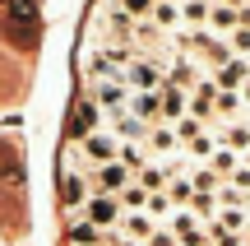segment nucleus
I'll return each instance as SVG.
<instances>
[{"mask_svg": "<svg viewBox=\"0 0 250 246\" xmlns=\"http://www.w3.org/2000/svg\"><path fill=\"white\" fill-rule=\"evenodd\" d=\"M162 84H167V74H162L158 61H144V56H134V61L125 65V89H130V93H158Z\"/></svg>", "mask_w": 250, "mask_h": 246, "instance_id": "1", "label": "nucleus"}, {"mask_svg": "<svg viewBox=\"0 0 250 246\" xmlns=\"http://www.w3.org/2000/svg\"><path fill=\"white\" fill-rule=\"evenodd\" d=\"M93 102H98L107 116L130 112V89H125V79H98V84H93Z\"/></svg>", "mask_w": 250, "mask_h": 246, "instance_id": "2", "label": "nucleus"}, {"mask_svg": "<svg viewBox=\"0 0 250 246\" xmlns=\"http://www.w3.org/2000/svg\"><path fill=\"white\" fill-rule=\"evenodd\" d=\"M116 135H107V130H93L88 139H79V154L88 158L93 167H107V163H116Z\"/></svg>", "mask_w": 250, "mask_h": 246, "instance_id": "3", "label": "nucleus"}, {"mask_svg": "<svg viewBox=\"0 0 250 246\" xmlns=\"http://www.w3.org/2000/svg\"><path fill=\"white\" fill-rule=\"evenodd\" d=\"M14 33H19L23 46L37 42V9L28 5V0H14V5H9V37H14Z\"/></svg>", "mask_w": 250, "mask_h": 246, "instance_id": "4", "label": "nucleus"}, {"mask_svg": "<svg viewBox=\"0 0 250 246\" xmlns=\"http://www.w3.org/2000/svg\"><path fill=\"white\" fill-rule=\"evenodd\" d=\"M102 126V107L93 98H83V102H74V116H70V135L74 139H88L93 130Z\"/></svg>", "mask_w": 250, "mask_h": 246, "instance_id": "5", "label": "nucleus"}, {"mask_svg": "<svg viewBox=\"0 0 250 246\" xmlns=\"http://www.w3.org/2000/svg\"><path fill=\"white\" fill-rule=\"evenodd\" d=\"M158 102H162V121H171V126H176L181 116H190V93L186 89H176V84H162L158 89Z\"/></svg>", "mask_w": 250, "mask_h": 246, "instance_id": "6", "label": "nucleus"}, {"mask_svg": "<svg viewBox=\"0 0 250 246\" xmlns=\"http://www.w3.org/2000/svg\"><path fill=\"white\" fill-rule=\"evenodd\" d=\"M213 84H218V89H223V93H241L246 84H250V65L241 61V56H232V61H227L223 70L213 74Z\"/></svg>", "mask_w": 250, "mask_h": 246, "instance_id": "7", "label": "nucleus"}, {"mask_svg": "<svg viewBox=\"0 0 250 246\" xmlns=\"http://www.w3.org/2000/svg\"><path fill=\"white\" fill-rule=\"evenodd\" d=\"M83 214H88L93 228H111V223H121V209H116L111 195H93V200L83 204Z\"/></svg>", "mask_w": 250, "mask_h": 246, "instance_id": "8", "label": "nucleus"}, {"mask_svg": "<svg viewBox=\"0 0 250 246\" xmlns=\"http://www.w3.org/2000/svg\"><path fill=\"white\" fill-rule=\"evenodd\" d=\"M130 181H134V172H130V167H121V163L98 167V191H102V195H121Z\"/></svg>", "mask_w": 250, "mask_h": 246, "instance_id": "9", "label": "nucleus"}, {"mask_svg": "<svg viewBox=\"0 0 250 246\" xmlns=\"http://www.w3.org/2000/svg\"><path fill=\"white\" fill-rule=\"evenodd\" d=\"M121 232H125V242L148 246V237H153L158 228H153V219H148V214H121Z\"/></svg>", "mask_w": 250, "mask_h": 246, "instance_id": "10", "label": "nucleus"}, {"mask_svg": "<svg viewBox=\"0 0 250 246\" xmlns=\"http://www.w3.org/2000/svg\"><path fill=\"white\" fill-rule=\"evenodd\" d=\"M111 135L130 144V139H144V135H148V126H144L139 116H130V112H116V116H111Z\"/></svg>", "mask_w": 250, "mask_h": 246, "instance_id": "11", "label": "nucleus"}, {"mask_svg": "<svg viewBox=\"0 0 250 246\" xmlns=\"http://www.w3.org/2000/svg\"><path fill=\"white\" fill-rule=\"evenodd\" d=\"M130 116H139V121H153V116H162V102H158V93H130Z\"/></svg>", "mask_w": 250, "mask_h": 246, "instance_id": "12", "label": "nucleus"}, {"mask_svg": "<svg viewBox=\"0 0 250 246\" xmlns=\"http://www.w3.org/2000/svg\"><path fill=\"white\" fill-rule=\"evenodd\" d=\"M167 84H176V89H195V84H199V74H195V65H190L186 61V56H176V61H171V70H167Z\"/></svg>", "mask_w": 250, "mask_h": 246, "instance_id": "13", "label": "nucleus"}, {"mask_svg": "<svg viewBox=\"0 0 250 246\" xmlns=\"http://www.w3.org/2000/svg\"><path fill=\"white\" fill-rule=\"evenodd\" d=\"M176 144H181V139H176V130H171V126H153L148 130V149H153V154H171Z\"/></svg>", "mask_w": 250, "mask_h": 246, "instance_id": "14", "label": "nucleus"}, {"mask_svg": "<svg viewBox=\"0 0 250 246\" xmlns=\"http://www.w3.org/2000/svg\"><path fill=\"white\" fill-rule=\"evenodd\" d=\"M208 23H213L218 33L232 37V33H236V9H232V5H213V9H208Z\"/></svg>", "mask_w": 250, "mask_h": 246, "instance_id": "15", "label": "nucleus"}, {"mask_svg": "<svg viewBox=\"0 0 250 246\" xmlns=\"http://www.w3.org/2000/svg\"><path fill=\"white\" fill-rule=\"evenodd\" d=\"M121 204H125L130 214H144V209H148V191H144L139 181H130V186L121 191Z\"/></svg>", "mask_w": 250, "mask_h": 246, "instance_id": "16", "label": "nucleus"}, {"mask_svg": "<svg viewBox=\"0 0 250 246\" xmlns=\"http://www.w3.org/2000/svg\"><path fill=\"white\" fill-rule=\"evenodd\" d=\"M167 200H171V204H195V181H190V177L167 181Z\"/></svg>", "mask_w": 250, "mask_h": 246, "instance_id": "17", "label": "nucleus"}, {"mask_svg": "<svg viewBox=\"0 0 250 246\" xmlns=\"http://www.w3.org/2000/svg\"><path fill=\"white\" fill-rule=\"evenodd\" d=\"M134 177H139V186H144L148 195H158L162 186H167V167H139Z\"/></svg>", "mask_w": 250, "mask_h": 246, "instance_id": "18", "label": "nucleus"}, {"mask_svg": "<svg viewBox=\"0 0 250 246\" xmlns=\"http://www.w3.org/2000/svg\"><path fill=\"white\" fill-rule=\"evenodd\" d=\"M70 242H74V246H98V242H102V232L93 228L88 219H79V223L70 228Z\"/></svg>", "mask_w": 250, "mask_h": 246, "instance_id": "19", "label": "nucleus"}, {"mask_svg": "<svg viewBox=\"0 0 250 246\" xmlns=\"http://www.w3.org/2000/svg\"><path fill=\"white\" fill-rule=\"evenodd\" d=\"M153 23H158V28H176L181 23V9L171 5V0H158V5H153Z\"/></svg>", "mask_w": 250, "mask_h": 246, "instance_id": "20", "label": "nucleus"}, {"mask_svg": "<svg viewBox=\"0 0 250 246\" xmlns=\"http://www.w3.org/2000/svg\"><path fill=\"white\" fill-rule=\"evenodd\" d=\"M181 23H204V19H208V5H204V0H181Z\"/></svg>", "mask_w": 250, "mask_h": 246, "instance_id": "21", "label": "nucleus"}, {"mask_svg": "<svg viewBox=\"0 0 250 246\" xmlns=\"http://www.w3.org/2000/svg\"><path fill=\"white\" fill-rule=\"evenodd\" d=\"M208 163H213V172H218V177H232L236 167H241V163H236V154H232V149H218V154L208 158Z\"/></svg>", "mask_w": 250, "mask_h": 246, "instance_id": "22", "label": "nucleus"}, {"mask_svg": "<svg viewBox=\"0 0 250 246\" xmlns=\"http://www.w3.org/2000/svg\"><path fill=\"white\" fill-rule=\"evenodd\" d=\"M65 204H83V177L79 172H65Z\"/></svg>", "mask_w": 250, "mask_h": 246, "instance_id": "23", "label": "nucleus"}, {"mask_svg": "<svg viewBox=\"0 0 250 246\" xmlns=\"http://www.w3.org/2000/svg\"><path fill=\"white\" fill-rule=\"evenodd\" d=\"M116 163L130 167V172H139V167H144V154H139L134 144H121V149H116Z\"/></svg>", "mask_w": 250, "mask_h": 246, "instance_id": "24", "label": "nucleus"}, {"mask_svg": "<svg viewBox=\"0 0 250 246\" xmlns=\"http://www.w3.org/2000/svg\"><path fill=\"white\" fill-rule=\"evenodd\" d=\"M223 144L232 149V154H236V149H250V130H246V126H232V130L223 135Z\"/></svg>", "mask_w": 250, "mask_h": 246, "instance_id": "25", "label": "nucleus"}, {"mask_svg": "<svg viewBox=\"0 0 250 246\" xmlns=\"http://www.w3.org/2000/svg\"><path fill=\"white\" fill-rule=\"evenodd\" d=\"M227 46H232V56H241V61H246V56H250V28H236V33L227 37Z\"/></svg>", "mask_w": 250, "mask_h": 246, "instance_id": "26", "label": "nucleus"}, {"mask_svg": "<svg viewBox=\"0 0 250 246\" xmlns=\"http://www.w3.org/2000/svg\"><path fill=\"white\" fill-rule=\"evenodd\" d=\"M236 107H241V93H223V89H218V102H213V112H223V116H232Z\"/></svg>", "mask_w": 250, "mask_h": 246, "instance_id": "27", "label": "nucleus"}, {"mask_svg": "<svg viewBox=\"0 0 250 246\" xmlns=\"http://www.w3.org/2000/svg\"><path fill=\"white\" fill-rule=\"evenodd\" d=\"M153 5H158V0H121V14L139 19V14H153Z\"/></svg>", "mask_w": 250, "mask_h": 246, "instance_id": "28", "label": "nucleus"}, {"mask_svg": "<svg viewBox=\"0 0 250 246\" xmlns=\"http://www.w3.org/2000/svg\"><path fill=\"white\" fill-rule=\"evenodd\" d=\"M213 242L218 246H250L246 237H232V232H223V228H213Z\"/></svg>", "mask_w": 250, "mask_h": 246, "instance_id": "29", "label": "nucleus"}, {"mask_svg": "<svg viewBox=\"0 0 250 246\" xmlns=\"http://www.w3.org/2000/svg\"><path fill=\"white\" fill-rule=\"evenodd\" d=\"M14 144H0V172H14Z\"/></svg>", "mask_w": 250, "mask_h": 246, "instance_id": "30", "label": "nucleus"}, {"mask_svg": "<svg viewBox=\"0 0 250 246\" xmlns=\"http://www.w3.org/2000/svg\"><path fill=\"white\" fill-rule=\"evenodd\" d=\"M148 246H181V242L171 237V232H162V228H158V232H153V237H148Z\"/></svg>", "mask_w": 250, "mask_h": 246, "instance_id": "31", "label": "nucleus"}, {"mask_svg": "<svg viewBox=\"0 0 250 246\" xmlns=\"http://www.w3.org/2000/svg\"><path fill=\"white\" fill-rule=\"evenodd\" d=\"M241 102H250V84H246V89H241Z\"/></svg>", "mask_w": 250, "mask_h": 246, "instance_id": "32", "label": "nucleus"}, {"mask_svg": "<svg viewBox=\"0 0 250 246\" xmlns=\"http://www.w3.org/2000/svg\"><path fill=\"white\" fill-rule=\"evenodd\" d=\"M246 65H250V61H246Z\"/></svg>", "mask_w": 250, "mask_h": 246, "instance_id": "33", "label": "nucleus"}]
</instances>
